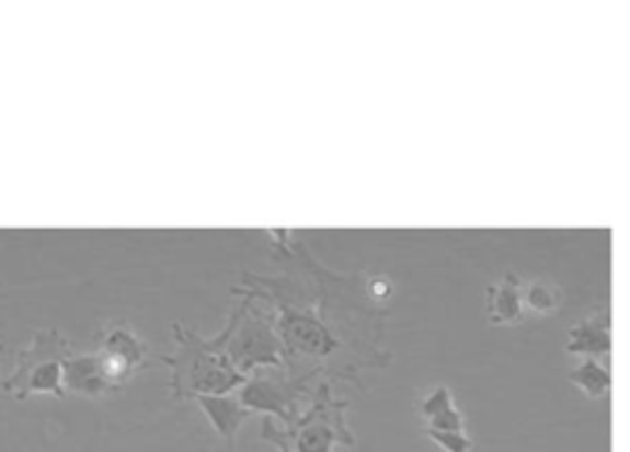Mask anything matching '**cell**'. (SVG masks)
<instances>
[{
	"label": "cell",
	"instance_id": "1",
	"mask_svg": "<svg viewBox=\"0 0 630 452\" xmlns=\"http://www.w3.org/2000/svg\"><path fill=\"white\" fill-rule=\"evenodd\" d=\"M523 310H525L523 288L517 286V280L513 276H507L503 283L488 290V313L493 323L497 325L517 323Z\"/></svg>",
	"mask_w": 630,
	"mask_h": 452
},
{
	"label": "cell",
	"instance_id": "3",
	"mask_svg": "<svg viewBox=\"0 0 630 452\" xmlns=\"http://www.w3.org/2000/svg\"><path fill=\"white\" fill-rule=\"evenodd\" d=\"M199 404H203L205 414L213 418V424L219 433H222L229 443H234L237 428L242 426V420L249 416V410L239 408L234 401H227L219 396H199Z\"/></svg>",
	"mask_w": 630,
	"mask_h": 452
},
{
	"label": "cell",
	"instance_id": "6",
	"mask_svg": "<svg viewBox=\"0 0 630 452\" xmlns=\"http://www.w3.org/2000/svg\"><path fill=\"white\" fill-rule=\"evenodd\" d=\"M574 384L584 391L588 398H602L608 394V384H611V379H608L606 369H602L594 361H586V364L579 367L574 374H572Z\"/></svg>",
	"mask_w": 630,
	"mask_h": 452
},
{
	"label": "cell",
	"instance_id": "7",
	"mask_svg": "<svg viewBox=\"0 0 630 452\" xmlns=\"http://www.w3.org/2000/svg\"><path fill=\"white\" fill-rule=\"evenodd\" d=\"M27 391H55L59 394V384H62V369H59L57 361H45V364L35 367L27 376Z\"/></svg>",
	"mask_w": 630,
	"mask_h": 452
},
{
	"label": "cell",
	"instance_id": "5",
	"mask_svg": "<svg viewBox=\"0 0 630 452\" xmlns=\"http://www.w3.org/2000/svg\"><path fill=\"white\" fill-rule=\"evenodd\" d=\"M424 416L428 420V426H432L428 430H461L463 426V420L454 408L451 398H448L446 389H438L436 394L426 398Z\"/></svg>",
	"mask_w": 630,
	"mask_h": 452
},
{
	"label": "cell",
	"instance_id": "4",
	"mask_svg": "<svg viewBox=\"0 0 630 452\" xmlns=\"http://www.w3.org/2000/svg\"><path fill=\"white\" fill-rule=\"evenodd\" d=\"M525 310L535 315H552L562 305V290L545 278H537L523 288Z\"/></svg>",
	"mask_w": 630,
	"mask_h": 452
},
{
	"label": "cell",
	"instance_id": "9",
	"mask_svg": "<svg viewBox=\"0 0 630 452\" xmlns=\"http://www.w3.org/2000/svg\"><path fill=\"white\" fill-rule=\"evenodd\" d=\"M428 438L446 452H471L473 443L463 436V430H428Z\"/></svg>",
	"mask_w": 630,
	"mask_h": 452
},
{
	"label": "cell",
	"instance_id": "8",
	"mask_svg": "<svg viewBox=\"0 0 630 452\" xmlns=\"http://www.w3.org/2000/svg\"><path fill=\"white\" fill-rule=\"evenodd\" d=\"M330 443H333V433H330L325 426H311L296 438V450L298 452H330Z\"/></svg>",
	"mask_w": 630,
	"mask_h": 452
},
{
	"label": "cell",
	"instance_id": "2",
	"mask_svg": "<svg viewBox=\"0 0 630 452\" xmlns=\"http://www.w3.org/2000/svg\"><path fill=\"white\" fill-rule=\"evenodd\" d=\"M67 386L77 391V394H102V391L108 386V379L104 374L102 359H75L72 364H67Z\"/></svg>",
	"mask_w": 630,
	"mask_h": 452
}]
</instances>
